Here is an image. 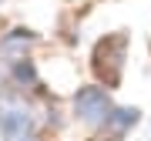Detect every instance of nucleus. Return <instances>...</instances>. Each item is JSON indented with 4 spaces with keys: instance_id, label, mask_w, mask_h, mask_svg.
<instances>
[{
    "instance_id": "f257e3e1",
    "label": "nucleus",
    "mask_w": 151,
    "mask_h": 141,
    "mask_svg": "<svg viewBox=\"0 0 151 141\" xmlns=\"http://www.w3.org/2000/svg\"><path fill=\"white\" fill-rule=\"evenodd\" d=\"M40 128V114L27 94L14 91L10 84L0 87V141H37Z\"/></svg>"
},
{
    "instance_id": "f03ea898",
    "label": "nucleus",
    "mask_w": 151,
    "mask_h": 141,
    "mask_svg": "<svg viewBox=\"0 0 151 141\" xmlns=\"http://www.w3.org/2000/svg\"><path fill=\"white\" fill-rule=\"evenodd\" d=\"M128 50H131V34L128 30H114L104 34L91 50V70L97 77V84H104L108 91L121 84L124 77V64H128Z\"/></svg>"
},
{
    "instance_id": "7ed1b4c3",
    "label": "nucleus",
    "mask_w": 151,
    "mask_h": 141,
    "mask_svg": "<svg viewBox=\"0 0 151 141\" xmlns=\"http://www.w3.org/2000/svg\"><path fill=\"white\" fill-rule=\"evenodd\" d=\"M114 111V98L104 84H81L70 94V118L87 131H101Z\"/></svg>"
},
{
    "instance_id": "20e7f679",
    "label": "nucleus",
    "mask_w": 151,
    "mask_h": 141,
    "mask_svg": "<svg viewBox=\"0 0 151 141\" xmlns=\"http://www.w3.org/2000/svg\"><path fill=\"white\" fill-rule=\"evenodd\" d=\"M37 47H40V34L34 27H7L0 34V64L10 67L14 60L34 57Z\"/></svg>"
},
{
    "instance_id": "39448f33",
    "label": "nucleus",
    "mask_w": 151,
    "mask_h": 141,
    "mask_svg": "<svg viewBox=\"0 0 151 141\" xmlns=\"http://www.w3.org/2000/svg\"><path fill=\"white\" fill-rule=\"evenodd\" d=\"M141 121H145V111L138 108V104H114L108 124L101 128V135L108 141H128L131 131L141 128Z\"/></svg>"
},
{
    "instance_id": "423d86ee",
    "label": "nucleus",
    "mask_w": 151,
    "mask_h": 141,
    "mask_svg": "<svg viewBox=\"0 0 151 141\" xmlns=\"http://www.w3.org/2000/svg\"><path fill=\"white\" fill-rule=\"evenodd\" d=\"M4 84H10L14 91H20V94H37L40 91V67H37V60L34 57H24V60H14L10 67H7V77H4Z\"/></svg>"
},
{
    "instance_id": "0eeeda50",
    "label": "nucleus",
    "mask_w": 151,
    "mask_h": 141,
    "mask_svg": "<svg viewBox=\"0 0 151 141\" xmlns=\"http://www.w3.org/2000/svg\"><path fill=\"white\" fill-rule=\"evenodd\" d=\"M4 77H7V67L0 64V87H4Z\"/></svg>"
},
{
    "instance_id": "6e6552de",
    "label": "nucleus",
    "mask_w": 151,
    "mask_h": 141,
    "mask_svg": "<svg viewBox=\"0 0 151 141\" xmlns=\"http://www.w3.org/2000/svg\"><path fill=\"white\" fill-rule=\"evenodd\" d=\"M0 34H4V17H0Z\"/></svg>"
}]
</instances>
